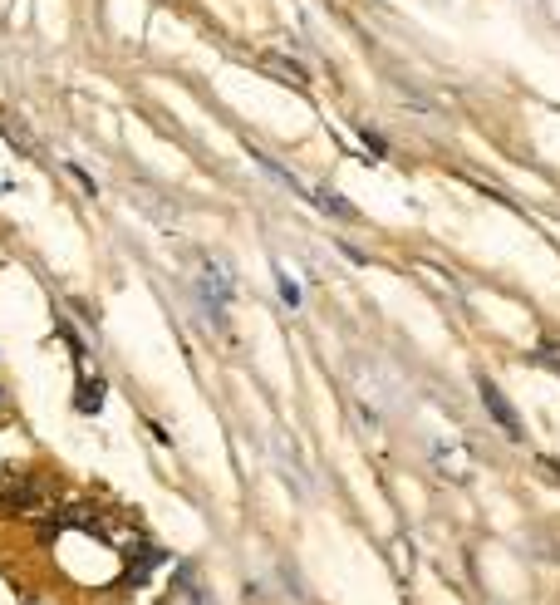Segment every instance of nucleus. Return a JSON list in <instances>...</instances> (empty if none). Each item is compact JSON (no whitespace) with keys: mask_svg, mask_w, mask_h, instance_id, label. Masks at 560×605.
Here are the masks:
<instances>
[{"mask_svg":"<svg viewBox=\"0 0 560 605\" xmlns=\"http://www.w3.org/2000/svg\"><path fill=\"white\" fill-rule=\"evenodd\" d=\"M163 605H207V591H202V581H197V566H177Z\"/></svg>","mask_w":560,"mask_h":605,"instance_id":"f03ea898","label":"nucleus"},{"mask_svg":"<svg viewBox=\"0 0 560 605\" xmlns=\"http://www.w3.org/2000/svg\"><path fill=\"white\" fill-rule=\"evenodd\" d=\"M99 404H104V384L84 379V384H79V414H99Z\"/></svg>","mask_w":560,"mask_h":605,"instance_id":"423d86ee","label":"nucleus"},{"mask_svg":"<svg viewBox=\"0 0 560 605\" xmlns=\"http://www.w3.org/2000/svg\"><path fill=\"white\" fill-rule=\"evenodd\" d=\"M477 389H482V409H487V414H492V419H497V424L506 428V438H521V419H516V409L506 404L502 389H497L492 379H482Z\"/></svg>","mask_w":560,"mask_h":605,"instance_id":"f257e3e1","label":"nucleus"},{"mask_svg":"<svg viewBox=\"0 0 560 605\" xmlns=\"http://www.w3.org/2000/svg\"><path fill=\"white\" fill-rule=\"evenodd\" d=\"M320 207H325V212H335V217H354V207H349L339 192H320Z\"/></svg>","mask_w":560,"mask_h":605,"instance_id":"0eeeda50","label":"nucleus"},{"mask_svg":"<svg viewBox=\"0 0 560 605\" xmlns=\"http://www.w3.org/2000/svg\"><path fill=\"white\" fill-rule=\"evenodd\" d=\"M276 276H280V296H285V305H300V286H295V276H290L285 266H280Z\"/></svg>","mask_w":560,"mask_h":605,"instance_id":"6e6552de","label":"nucleus"},{"mask_svg":"<svg viewBox=\"0 0 560 605\" xmlns=\"http://www.w3.org/2000/svg\"><path fill=\"white\" fill-rule=\"evenodd\" d=\"M438 473H443V478H452V483H467V478H472V458H467V448H462V443H443V448H438Z\"/></svg>","mask_w":560,"mask_h":605,"instance_id":"7ed1b4c3","label":"nucleus"},{"mask_svg":"<svg viewBox=\"0 0 560 605\" xmlns=\"http://www.w3.org/2000/svg\"><path fill=\"white\" fill-rule=\"evenodd\" d=\"M158 561H163V551H158V546L128 551V581H138V586H143V581L153 576V566H158Z\"/></svg>","mask_w":560,"mask_h":605,"instance_id":"20e7f679","label":"nucleus"},{"mask_svg":"<svg viewBox=\"0 0 560 605\" xmlns=\"http://www.w3.org/2000/svg\"><path fill=\"white\" fill-rule=\"evenodd\" d=\"M261 69H271V74H280L285 84L305 89V69H300V64H285V60H276V55H266V60H261Z\"/></svg>","mask_w":560,"mask_h":605,"instance_id":"39448f33","label":"nucleus"},{"mask_svg":"<svg viewBox=\"0 0 560 605\" xmlns=\"http://www.w3.org/2000/svg\"><path fill=\"white\" fill-rule=\"evenodd\" d=\"M10 424V404H5V389H0V428Z\"/></svg>","mask_w":560,"mask_h":605,"instance_id":"1a4fd4ad","label":"nucleus"}]
</instances>
